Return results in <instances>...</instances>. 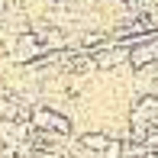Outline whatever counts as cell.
Wrapping results in <instances>:
<instances>
[{
	"instance_id": "6da1fadb",
	"label": "cell",
	"mask_w": 158,
	"mask_h": 158,
	"mask_svg": "<svg viewBox=\"0 0 158 158\" xmlns=\"http://www.w3.org/2000/svg\"><path fill=\"white\" fill-rule=\"evenodd\" d=\"M35 123H39V126H52V129H61V132L68 129V123H61V119L55 116V113H35Z\"/></svg>"
}]
</instances>
